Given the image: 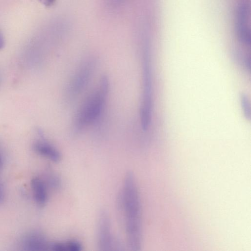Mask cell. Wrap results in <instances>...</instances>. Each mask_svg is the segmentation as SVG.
Returning a JSON list of instances; mask_svg holds the SVG:
<instances>
[{
    "label": "cell",
    "instance_id": "1",
    "mask_svg": "<svg viewBox=\"0 0 251 251\" xmlns=\"http://www.w3.org/2000/svg\"><path fill=\"white\" fill-rule=\"evenodd\" d=\"M120 208L124 212L125 228L129 247L139 250L142 243L141 208L134 175L128 172L124 178L120 197Z\"/></svg>",
    "mask_w": 251,
    "mask_h": 251
},
{
    "label": "cell",
    "instance_id": "2",
    "mask_svg": "<svg viewBox=\"0 0 251 251\" xmlns=\"http://www.w3.org/2000/svg\"><path fill=\"white\" fill-rule=\"evenodd\" d=\"M109 90L106 75L101 77L99 85L85 99L75 116L73 130L78 133L99 119L102 113Z\"/></svg>",
    "mask_w": 251,
    "mask_h": 251
},
{
    "label": "cell",
    "instance_id": "3",
    "mask_svg": "<svg viewBox=\"0 0 251 251\" xmlns=\"http://www.w3.org/2000/svg\"><path fill=\"white\" fill-rule=\"evenodd\" d=\"M142 63L143 94L140 108V121L142 129L149 128L152 118V77L151 59V46L149 38L143 37L142 41Z\"/></svg>",
    "mask_w": 251,
    "mask_h": 251
},
{
    "label": "cell",
    "instance_id": "4",
    "mask_svg": "<svg viewBox=\"0 0 251 251\" xmlns=\"http://www.w3.org/2000/svg\"><path fill=\"white\" fill-rule=\"evenodd\" d=\"M97 61L90 58L82 63L70 79L65 96L69 101L75 100L86 88L94 73Z\"/></svg>",
    "mask_w": 251,
    "mask_h": 251
},
{
    "label": "cell",
    "instance_id": "5",
    "mask_svg": "<svg viewBox=\"0 0 251 251\" xmlns=\"http://www.w3.org/2000/svg\"><path fill=\"white\" fill-rule=\"evenodd\" d=\"M97 240L99 247L101 250H110L114 247L109 216L105 210L101 211L98 216Z\"/></svg>",
    "mask_w": 251,
    "mask_h": 251
},
{
    "label": "cell",
    "instance_id": "6",
    "mask_svg": "<svg viewBox=\"0 0 251 251\" xmlns=\"http://www.w3.org/2000/svg\"><path fill=\"white\" fill-rule=\"evenodd\" d=\"M249 11L247 5L241 4L236 11V31L238 39L246 45H250L251 42L250 30L247 25Z\"/></svg>",
    "mask_w": 251,
    "mask_h": 251
},
{
    "label": "cell",
    "instance_id": "7",
    "mask_svg": "<svg viewBox=\"0 0 251 251\" xmlns=\"http://www.w3.org/2000/svg\"><path fill=\"white\" fill-rule=\"evenodd\" d=\"M25 251H41L50 249V245L45 236L38 231H32L25 234L20 243Z\"/></svg>",
    "mask_w": 251,
    "mask_h": 251
},
{
    "label": "cell",
    "instance_id": "8",
    "mask_svg": "<svg viewBox=\"0 0 251 251\" xmlns=\"http://www.w3.org/2000/svg\"><path fill=\"white\" fill-rule=\"evenodd\" d=\"M33 148L38 154L52 162H58L61 160V155L60 152L54 146L43 139L36 141Z\"/></svg>",
    "mask_w": 251,
    "mask_h": 251
},
{
    "label": "cell",
    "instance_id": "9",
    "mask_svg": "<svg viewBox=\"0 0 251 251\" xmlns=\"http://www.w3.org/2000/svg\"><path fill=\"white\" fill-rule=\"evenodd\" d=\"M30 184L35 201L40 206H44L48 199L47 186L44 180L34 177L31 180Z\"/></svg>",
    "mask_w": 251,
    "mask_h": 251
},
{
    "label": "cell",
    "instance_id": "10",
    "mask_svg": "<svg viewBox=\"0 0 251 251\" xmlns=\"http://www.w3.org/2000/svg\"><path fill=\"white\" fill-rule=\"evenodd\" d=\"M50 249L55 251H80L82 250V246L78 241L72 240L51 244Z\"/></svg>",
    "mask_w": 251,
    "mask_h": 251
},
{
    "label": "cell",
    "instance_id": "11",
    "mask_svg": "<svg viewBox=\"0 0 251 251\" xmlns=\"http://www.w3.org/2000/svg\"><path fill=\"white\" fill-rule=\"evenodd\" d=\"M44 180L47 186L53 189H58L60 186V180L59 177L52 171H47Z\"/></svg>",
    "mask_w": 251,
    "mask_h": 251
},
{
    "label": "cell",
    "instance_id": "12",
    "mask_svg": "<svg viewBox=\"0 0 251 251\" xmlns=\"http://www.w3.org/2000/svg\"><path fill=\"white\" fill-rule=\"evenodd\" d=\"M240 102L244 116L246 118V119L250 120L251 106L248 97L246 95L242 94L240 97Z\"/></svg>",
    "mask_w": 251,
    "mask_h": 251
},
{
    "label": "cell",
    "instance_id": "13",
    "mask_svg": "<svg viewBox=\"0 0 251 251\" xmlns=\"http://www.w3.org/2000/svg\"><path fill=\"white\" fill-rule=\"evenodd\" d=\"M5 199V191L3 186L0 181V203L3 202Z\"/></svg>",
    "mask_w": 251,
    "mask_h": 251
},
{
    "label": "cell",
    "instance_id": "14",
    "mask_svg": "<svg viewBox=\"0 0 251 251\" xmlns=\"http://www.w3.org/2000/svg\"><path fill=\"white\" fill-rule=\"evenodd\" d=\"M42 4L46 6H51L53 5L56 0H39Z\"/></svg>",
    "mask_w": 251,
    "mask_h": 251
},
{
    "label": "cell",
    "instance_id": "15",
    "mask_svg": "<svg viewBox=\"0 0 251 251\" xmlns=\"http://www.w3.org/2000/svg\"><path fill=\"white\" fill-rule=\"evenodd\" d=\"M4 41L2 35L0 32V50H1L4 46Z\"/></svg>",
    "mask_w": 251,
    "mask_h": 251
},
{
    "label": "cell",
    "instance_id": "16",
    "mask_svg": "<svg viewBox=\"0 0 251 251\" xmlns=\"http://www.w3.org/2000/svg\"><path fill=\"white\" fill-rule=\"evenodd\" d=\"M3 163V160L2 156L0 152V170H1V169L2 167Z\"/></svg>",
    "mask_w": 251,
    "mask_h": 251
},
{
    "label": "cell",
    "instance_id": "17",
    "mask_svg": "<svg viewBox=\"0 0 251 251\" xmlns=\"http://www.w3.org/2000/svg\"><path fill=\"white\" fill-rule=\"evenodd\" d=\"M114 0L117 2H121L123 1H124L125 0Z\"/></svg>",
    "mask_w": 251,
    "mask_h": 251
}]
</instances>
